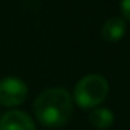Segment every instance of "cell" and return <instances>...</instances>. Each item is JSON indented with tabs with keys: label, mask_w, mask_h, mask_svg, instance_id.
Wrapping results in <instances>:
<instances>
[{
	"label": "cell",
	"mask_w": 130,
	"mask_h": 130,
	"mask_svg": "<svg viewBox=\"0 0 130 130\" xmlns=\"http://www.w3.org/2000/svg\"><path fill=\"white\" fill-rule=\"evenodd\" d=\"M73 96L60 87L48 88L35 98L32 109L37 120L45 127H60L73 115Z\"/></svg>",
	"instance_id": "1"
},
{
	"label": "cell",
	"mask_w": 130,
	"mask_h": 130,
	"mask_svg": "<svg viewBox=\"0 0 130 130\" xmlns=\"http://www.w3.org/2000/svg\"><path fill=\"white\" fill-rule=\"evenodd\" d=\"M109 92L108 80L101 74H88L74 87L73 101L83 109H92L106 99Z\"/></svg>",
	"instance_id": "2"
},
{
	"label": "cell",
	"mask_w": 130,
	"mask_h": 130,
	"mask_svg": "<svg viewBox=\"0 0 130 130\" xmlns=\"http://www.w3.org/2000/svg\"><path fill=\"white\" fill-rule=\"evenodd\" d=\"M28 87L21 78L7 77L0 81V105L13 108L21 105L27 99Z\"/></svg>",
	"instance_id": "3"
},
{
	"label": "cell",
	"mask_w": 130,
	"mask_h": 130,
	"mask_svg": "<svg viewBox=\"0 0 130 130\" xmlns=\"http://www.w3.org/2000/svg\"><path fill=\"white\" fill-rule=\"evenodd\" d=\"M0 130H35V124L27 112L10 110L0 118Z\"/></svg>",
	"instance_id": "4"
},
{
	"label": "cell",
	"mask_w": 130,
	"mask_h": 130,
	"mask_svg": "<svg viewBox=\"0 0 130 130\" xmlns=\"http://www.w3.org/2000/svg\"><path fill=\"white\" fill-rule=\"evenodd\" d=\"M102 38L108 42H118L126 34V21L120 17L108 18L102 25Z\"/></svg>",
	"instance_id": "5"
},
{
	"label": "cell",
	"mask_w": 130,
	"mask_h": 130,
	"mask_svg": "<svg viewBox=\"0 0 130 130\" xmlns=\"http://www.w3.org/2000/svg\"><path fill=\"white\" fill-rule=\"evenodd\" d=\"M88 122L92 127L98 130H106L115 122V115L108 108H96L88 116Z\"/></svg>",
	"instance_id": "6"
},
{
	"label": "cell",
	"mask_w": 130,
	"mask_h": 130,
	"mask_svg": "<svg viewBox=\"0 0 130 130\" xmlns=\"http://www.w3.org/2000/svg\"><path fill=\"white\" fill-rule=\"evenodd\" d=\"M120 13L124 20L130 21V0H122L120 2Z\"/></svg>",
	"instance_id": "7"
}]
</instances>
